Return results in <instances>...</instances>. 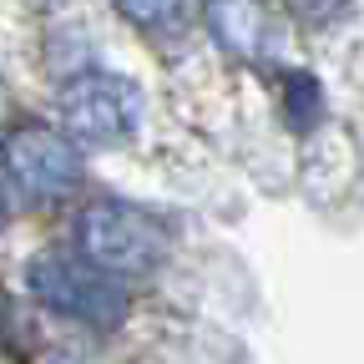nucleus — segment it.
Here are the masks:
<instances>
[{"mask_svg":"<svg viewBox=\"0 0 364 364\" xmlns=\"http://www.w3.org/2000/svg\"><path fill=\"white\" fill-rule=\"evenodd\" d=\"M31 279V294L56 309L76 324H91V329H117L122 314H127V294L112 273H102L97 263H86L81 253H41L31 258L26 268Z\"/></svg>","mask_w":364,"mask_h":364,"instance_id":"1","label":"nucleus"},{"mask_svg":"<svg viewBox=\"0 0 364 364\" xmlns=\"http://www.w3.org/2000/svg\"><path fill=\"white\" fill-rule=\"evenodd\" d=\"M76 243H81V258L97 263L102 273H112V279L152 273L167 253L162 223L147 218L142 208H127V203H91L76 218Z\"/></svg>","mask_w":364,"mask_h":364,"instance_id":"2","label":"nucleus"},{"mask_svg":"<svg viewBox=\"0 0 364 364\" xmlns=\"http://www.w3.org/2000/svg\"><path fill=\"white\" fill-rule=\"evenodd\" d=\"M61 127L71 142H86V147H112V142H127L142 122V91L127 76H112V71H86L76 81L61 86Z\"/></svg>","mask_w":364,"mask_h":364,"instance_id":"3","label":"nucleus"},{"mask_svg":"<svg viewBox=\"0 0 364 364\" xmlns=\"http://www.w3.org/2000/svg\"><path fill=\"white\" fill-rule=\"evenodd\" d=\"M6 177L16 182V193H26L31 203H56L66 198L76 182H81V152L66 132H51V127H16L6 136Z\"/></svg>","mask_w":364,"mask_h":364,"instance_id":"4","label":"nucleus"},{"mask_svg":"<svg viewBox=\"0 0 364 364\" xmlns=\"http://www.w3.org/2000/svg\"><path fill=\"white\" fill-rule=\"evenodd\" d=\"M203 21L213 41L238 61H273L284 46V21L273 11V0H203Z\"/></svg>","mask_w":364,"mask_h":364,"instance_id":"5","label":"nucleus"},{"mask_svg":"<svg viewBox=\"0 0 364 364\" xmlns=\"http://www.w3.org/2000/svg\"><path fill=\"white\" fill-rule=\"evenodd\" d=\"M112 6H117L122 21H132L147 36H177L182 26H188L193 0H112Z\"/></svg>","mask_w":364,"mask_h":364,"instance_id":"6","label":"nucleus"},{"mask_svg":"<svg viewBox=\"0 0 364 364\" xmlns=\"http://www.w3.org/2000/svg\"><path fill=\"white\" fill-rule=\"evenodd\" d=\"M284 117H289L294 132H309L318 117H324V86H318L309 71L284 76Z\"/></svg>","mask_w":364,"mask_h":364,"instance_id":"7","label":"nucleus"},{"mask_svg":"<svg viewBox=\"0 0 364 364\" xmlns=\"http://www.w3.org/2000/svg\"><path fill=\"white\" fill-rule=\"evenodd\" d=\"M0 228H6V203H0Z\"/></svg>","mask_w":364,"mask_h":364,"instance_id":"8","label":"nucleus"}]
</instances>
